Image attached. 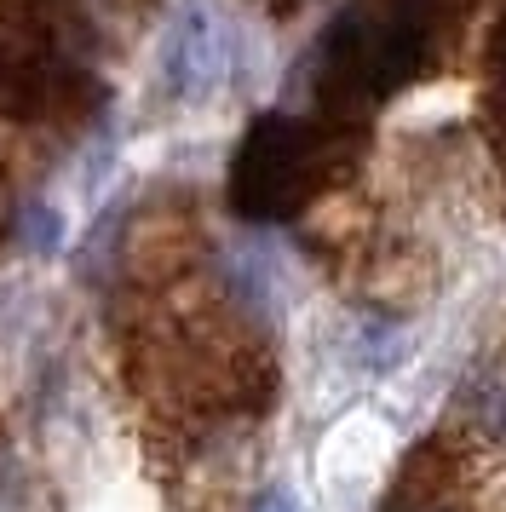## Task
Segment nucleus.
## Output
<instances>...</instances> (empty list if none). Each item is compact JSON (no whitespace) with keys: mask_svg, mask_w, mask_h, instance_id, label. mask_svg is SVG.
Masks as SVG:
<instances>
[{"mask_svg":"<svg viewBox=\"0 0 506 512\" xmlns=\"http://www.w3.org/2000/svg\"><path fill=\"white\" fill-rule=\"evenodd\" d=\"M230 64H236L230 18L213 0H184L173 29H167V87L184 104H202L230 81Z\"/></svg>","mask_w":506,"mask_h":512,"instance_id":"obj_4","label":"nucleus"},{"mask_svg":"<svg viewBox=\"0 0 506 512\" xmlns=\"http://www.w3.org/2000/svg\"><path fill=\"white\" fill-rule=\"evenodd\" d=\"M437 47V0H380L357 6L322 35L317 93L328 116H357L426 75Z\"/></svg>","mask_w":506,"mask_h":512,"instance_id":"obj_1","label":"nucleus"},{"mask_svg":"<svg viewBox=\"0 0 506 512\" xmlns=\"http://www.w3.org/2000/svg\"><path fill=\"white\" fill-rule=\"evenodd\" d=\"M81 70L69 64L64 41L41 18H0V110L41 116L75 93Z\"/></svg>","mask_w":506,"mask_h":512,"instance_id":"obj_3","label":"nucleus"},{"mask_svg":"<svg viewBox=\"0 0 506 512\" xmlns=\"http://www.w3.org/2000/svg\"><path fill=\"white\" fill-rule=\"evenodd\" d=\"M386 512H455V466L443 443H426L409 455L397 489L386 495Z\"/></svg>","mask_w":506,"mask_h":512,"instance_id":"obj_5","label":"nucleus"},{"mask_svg":"<svg viewBox=\"0 0 506 512\" xmlns=\"http://www.w3.org/2000/svg\"><path fill=\"white\" fill-rule=\"evenodd\" d=\"M328 179V133L294 116H259L230 162V208L242 219H288Z\"/></svg>","mask_w":506,"mask_h":512,"instance_id":"obj_2","label":"nucleus"},{"mask_svg":"<svg viewBox=\"0 0 506 512\" xmlns=\"http://www.w3.org/2000/svg\"><path fill=\"white\" fill-rule=\"evenodd\" d=\"M253 512H299V501L288 495V489H265V501H259Z\"/></svg>","mask_w":506,"mask_h":512,"instance_id":"obj_7","label":"nucleus"},{"mask_svg":"<svg viewBox=\"0 0 506 512\" xmlns=\"http://www.w3.org/2000/svg\"><path fill=\"white\" fill-rule=\"evenodd\" d=\"M282 12H294V0H282Z\"/></svg>","mask_w":506,"mask_h":512,"instance_id":"obj_9","label":"nucleus"},{"mask_svg":"<svg viewBox=\"0 0 506 512\" xmlns=\"http://www.w3.org/2000/svg\"><path fill=\"white\" fill-rule=\"evenodd\" d=\"M489 64H495V75H506V18H501V29H495V47H489Z\"/></svg>","mask_w":506,"mask_h":512,"instance_id":"obj_8","label":"nucleus"},{"mask_svg":"<svg viewBox=\"0 0 506 512\" xmlns=\"http://www.w3.org/2000/svg\"><path fill=\"white\" fill-rule=\"evenodd\" d=\"M460 415L483 432H506V369H478L460 386Z\"/></svg>","mask_w":506,"mask_h":512,"instance_id":"obj_6","label":"nucleus"}]
</instances>
